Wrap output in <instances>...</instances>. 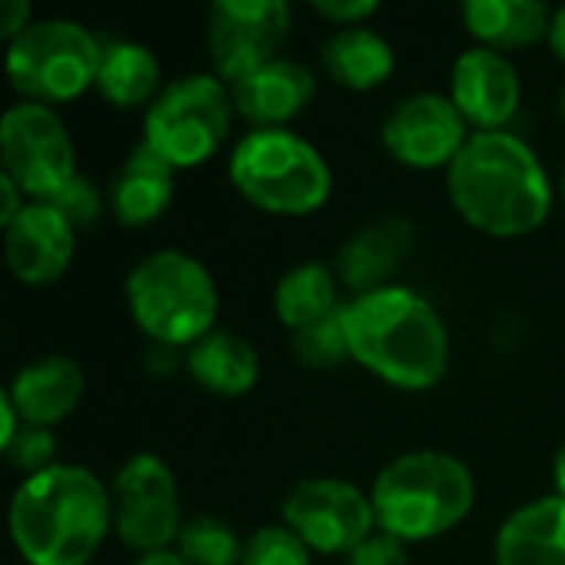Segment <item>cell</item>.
Here are the masks:
<instances>
[{
	"instance_id": "cell-24",
	"label": "cell",
	"mask_w": 565,
	"mask_h": 565,
	"mask_svg": "<svg viewBox=\"0 0 565 565\" xmlns=\"http://www.w3.org/2000/svg\"><path fill=\"white\" fill-rule=\"evenodd\" d=\"M185 371L209 394L242 397L258 384L262 367L255 348L245 338L232 331H212L185 351Z\"/></svg>"
},
{
	"instance_id": "cell-14",
	"label": "cell",
	"mask_w": 565,
	"mask_h": 565,
	"mask_svg": "<svg viewBox=\"0 0 565 565\" xmlns=\"http://www.w3.org/2000/svg\"><path fill=\"white\" fill-rule=\"evenodd\" d=\"M3 255L20 285H53L73 265L76 228L50 202H26V209L3 225Z\"/></svg>"
},
{
	"instance_id": "cell-1",
	"label": "cell",
	"mask_w": 565,
	"mask_h": 565,
	"mask_svg": "<svg viewBox=\"0 0 565 565\" xmlns=\"http://www.w3.org/2000/svg\"><path fill=\"white\" fill-rule=\"evenodd\" d=\"M460 218L493 238L536 232L553 212V182L536 149L516 132H473L447 169Z\"/></svg>"
},
{
	"instance_id": "cell-11",
	"label": "cell",
	"mask_w": 565,
	"mask_h": 565,
	"mask_svg": "<svg viewBox=\"0 0 565 565\" xmlns=\"http://www.w3.org/2000/svg\"><path fill=\"white\" fill-rule=\"evenodd\" d=\"M281 520L318 556H348L377 533L371 497L334 477L298 483L281 507Z\"/></svg>"
},
{
	"instance_id": "cell-29",
	"label": "cell",
	"mask_w": 565,
	"mask_h": 565,
	"mask_svg": "<svg viewBox=\"0 0 565 565\" xmlns=\"http://www.w3.org/2000/svg\"><path fill=\"white\" fill-rule=\"evenodd\" d=\"M3 457L26 477L43 473L50 467H56V437L46 427H30L23 424L20 434L3 447Z\"/></svg>"
},
{
	"instance_id": "cell-40",
	"label": "cell",
	"mask_w": 565,
	"mask_h": 565,
	"mask_svg": "<svg viewBox=\"0 0 565 565\" xmlns=\"http://www.w3.org/2000/svg\"><path fill=\"white\" fill-rule=\"evenodd\" d=\"M563 199H565V162H563Z\"/></svg>"
},
{
	"instance_id": "cell-39",
	"label": "cell",
	"mask_w": 565,
	"mask_h": 565,
	"mask_svg": "<svg viewBox=\"0 0 565 565\" xmlns=\"http://www.w3.org/2000/svg\"><path fill=\"white\" fill-rule=\"evenodd\" d=\"M559 113H563V119H565V86H563V96H559Z\"/></svg>"
},
{
	"instance_id": "cell-5",
	"label": "cell",
	"mask_w": 565,
	"mask_h": 565,
	"mask_svg": "<svg viewBox=\"0 0 565 565\" xmlns=\"http://www.w3.org/2000/svg\"><path fill=\"white\" fill-rule=\"evenodd\" d=\"M126 305L136 328L162 348H192L215 331L218 288L209 268L175 248L139 258L126 278Z\"/></svg>"
},
{
	"instance_id": "cell-30",
	"label": "cell",
	"mask_w": 565,
	"mask_h": 565,
	"mask_svg": "<svg viewBox=\"0 0 565 565\" xmlns=\"http://www.w3.org/2000/svg\"><path fill=\"white\" fill-rule=\"evenodd\" d=\"M53 209H60L66 215V222L79 232V228H89L99 212H103V195L99 189L86 179V175H76L56 199H50Z\"/></svg>"
},
{
	"instance_id": "cell-9",
	"label": "cell",
	"mask_w": 565,
	"mask_h": 565,
	"mask_svg": "<svg viewBox=\"0 0 565 565\" xmlns=\"http://www.w3.org/2000/svg\"><path fill=\"white\" fill-rule=\"evenodd\" d=\"M0 156L3 175L13 179L30 202L56 199L79 175L66 122L43 103L20 99L3 113Z\"/></svg>"
},
{
	"instance_id": "cell-32",
	"label": "cell",
	"mask_w": 565,
	"mask_h": 565,
	"mask_svg": "<svg viewBox=\"0 0 565 565\" xmlns=\"http://www.w3.org/2000/svg\"><path fill=\"white\" fill-rule=\"evenodd\" d=\"M311 10L344 30V26H364V20L377 13V0H311Z\"/></svg>"
},
{
	"instance_id": "cell-7",
	"label": "cell",
	"mask_w": 565,
	"mask_h": 565,
	"mask_svg": "<svg viewBox=\"0 0 565 565\" xmlns=\"http://www.w3.org/2000/svg\"><path fill=\"white\" fill-rule=\"evenodd\" d=\"M235 119L232 89L215 73H189L162 86L142 116V146L162 156L175 172L212 159L228 139Z\"/></svg>"
},
{
	"instance_id": "cell-27",
	"label": "cell",
	"mask_w": 565,
	"mask_h": 565,
	"mask_svg": "<svg viewBox=\"0 0 565 565\" xmlns=\"http://www.w3.org/2000/svg\"><path fill=\"white\" fill-rule=\"evenodd\" d=\"M344 305L334 315H328L318 324H311V328H305V331L295 334V358L305 367L331 371L344 358H351V341H348V324H344Z\"/></svg>"
},
{
	"instance_id": "cell-20",
	"label": "cell",
	"mask_w": 565,
	"mask_h": 565,
	"mask_svg": "<svg viewBox=\"0 0 565 565\" xmlns=\"http://www.w3.org/2000/svg\"><path fill=\"white\" fill-rule=\"evenodd\" d=\"M175 192V169L149 146H136L109 182V209L116 222L142 228L166 215Z\"/></svg>"
},
{
	"instance_id": "cell-8",
	"label": "cell",
	"mask_w": 565,
	"mask_h": 565,
	"mask_svg": "<svg viewBox=\"0 0 565 565\" xmlns=\"http://www.w3.org/2000/svg\"><path fill=\"white\" fill-rule=\"evenodd\" d=\"M99 56L103 40L89 26L46 17L7 43V76L26 103H70L96 89Z\"/></svg>"
},
{
	"instance_id": "cell-26",
	"label": "cell",
	"mask_w": 565,
	"mask_h": 565,
	"mask_svg": "<svg viewBox=\"0 0 565 565\" xmlns=\"http://www.w3.org/2000/svg\"><path fill=\"white\" fill-rule=\"evenodd\" d=\"M175 553L189 565H242L245 543L218 516H192L182 523Z\"/></svg>"
},
{
	"instance_id": "cell-38",
	"label": "cell",
	"mask_w": 565,
	"mask_h": 565,
	"mask_svg": "<svg viewBox=\"0 0 565 565\" xmlns=\"http://www.w3.org/2000/svg\"><path fill=\"white\" fill-rule=\"evenodd\" d=\"M553 487H556V497L565 500V447L556 454V460H553Z\"/></svg>"
},
{
	"instance_id": "cell-13",
	"label": "cell",
	"mask_w": 565,
	"mask_h": 565,
	"mask_svg": "<svg viewBox=\"0 0 565 565\" xmlns=\"http://www.w3.org/2000/svg\"><path fill=\"white\" fill-rule=\"evenodd\" d=\"M470 136V122L444 93H414L401 99L381 129L384 149L407 169H450Z\"/></svg>"
},
{
	"instance_id": "cell-21",
	"label": "cell",
	"mask_w": 565,
	"mask_h": 565,
	"mask_svg": "<svg viewBox=\"0 0 565 565\" xmlns=\"http://www.w3.org/2000/svg\"><path fill=\"white\" fill-rule=\"evenodd\" d=\"M463 26L477 46L507 53L550 40L553 10L543 0H467Z\"/></svg>"
},
{
	"instance_id": "cell-25",
	"label": "cell",
	"mask_w": 565,
	"mask_h": 565,
	"mask_svg": "<svg viewBox=\"0 0 565 565\" xmlns=\"http://www.w3.org/2000/svg\"><path fill=\"white\" fill-rule=\"evenodd\" d=\"M338 275L321 265V262H305L291 271L281 275L275 288V315L288 331H305L318 324L321 318L334 315L344 301L338 298L341 291Z\"/></svg>"
},
{
	"instance_id": "cell-12",
	"label": "cell",
	"mask_w": 565,
	"mask_h": 565,
	"mask_svg": "<svg viewBox=\"0 0 565 565\" xmlns=\"http://www.w3.org/2000/svg\"><path fill=\"white\" fill-rule=\"evenodd\" d=\"M291 33L285 0H218L205 17V50L212 73L228 86L278 56Z\"/></svg>"
},
{
	"instance_id": "cell-17",
	"label": "cell",
	"mask_w": 565,
	"mask_h": 565,
	"mask_svg": "<svg viewBox=\"0 0 565 565\" xmlns=\"http://www.w3.org/2000/svg\"><path fill=\"white\" fill-rule=\"evenodd\" d=\"M414 248V222L404 215H384L361 225L338 252L334 275L338 281L358 295L381 291L394 285V275L407 262Z\"/></svg>"
},
{
	"instance_id": "cell-36",
	"label": "cell",
	"mask_w": 565,
	"mask_h": 565,
	"mask_svg": "<svg viewBox=\"0 0 565 565\" xmlns=\"http://www.w3.org/2000/svg\"><path fill=\"white\" fill-rule=\"evenodd\" d=\"M550 46L553 53L565 63V3L559 10H553V26H550Z\"/></svg>"
},
{
	"instance_id": "cell-33",
	"label": "cell",
	"mask_w": 565,
	"mask_h": 565,
	"mask_svg": "<svg viewBox=\"0 0 565 565\" xmlns=\"http://www.w3.org/2000/svg\"><path fill=\"white\" fill-rule=\"evenodd\" d=\"M30 23L33 20H30V3L26 0H3V20H0V26H3V40L7 43L17 40Z\"/></svg>"
},
{
	"instance_id": "cell-22",
	"label": "cell",
	"mask_w": 565,
	"mask_h": 565,
	"mask_svg": "<svg viewBox=\"0 0 565 565\" xmlns=\"http://www.w3.org/2000/svg\"><path fill=\"white\" fill-rule=\"evenodd\" d=\"M321 66L324 73L354 93L377 89L391 79L397 56L394 46L371 26H344L334 30L321 46Z\"/></svg>"
},
{
	"instance_id": "cell-2",
	"label": "cell",
	"mask_w": 565,
	"mask_h": 565,
	"mask_svg": "<svg viewBox=\"0 0 565 565\" xmlns=\"http://www.w3.org/2000/svg\"><path fill=\"white\" fill-rule=\"evenodd\" d=\"M7 526L26 565H93L113 530V497L93 470L56 463L13 490Z\"/></svg>"
},
{
	"instance_id": "cell-35",
	"label": "cell",
	"mask_w": 565,
	"mask_h": 565,
	"mask_svg": "<svg viewBox=\"0 0 565 565\" xmlns=\"http://www.w3.org/2000/svg\"><path fill=\"white\" fill-rule=\"evenodd\" d=\"M20 427H23V420H20V414H17V407H13V401L7 397V391L0 394V450L20 434Z\"/></svg>"
},
{
	"instance_id": "cell-6",
	"label": "cell",
	"mask_w": 565,
	"mask_h": 565,
	"mask_svg": "<svg viewBox=\"0 0 565 565\" xmlns=\"http://www.w3.org/2000/svg\"><path fill=\"white\" fill-rule=\"evenodd\" d=\"M228 179L268 215H311L334 185L324 152L291 129H248L228 156Z\"/></svg>"
},
{
	"instance_id": "cell-15",
	"label": "cell",
	"mask_w": 565,
	"mask_h": 565,
	"mask_svg": "<svg viewBox=\"0 0 565 565\" xmlns=\"http://www.w3.org/2000/svg\"><path fill=\"white\" fill-rule=\"evenodd\" d=\"M450 99L477 132H497L507 129V122L516 116L523 86L520 73L510 63L507 53L473 46L463 50L450 70Z\"/></svg>"
},
{
	"instance_id": "cell-23",
	"label": "cell",
	"mask_w": 565,
	"mask_h": 565,
	"mask_svg": "<svg viewBox=\"0 0 565 565\" xmlns=\"http://www.w3.org/2000/svg\"><path fill=\"white\" fill-rule=\"evenodd\" d=\"M162 66L159 56L136 40H103L99 73H96V93L113 103L116 109H136L152 106L162 93Z\"/></svg>"
},
{
	"instance_id": "cell-37",
	"label": "cell",
	"mask_w": 565,
	"mask_h": 565,
	"mask_svg": "<svg viewBox=\"0 0 565 565\" xmlns=\"http://www.w3.org/2000/svg\"><path fill=\"white\" fill-rule=\"evenodd\" d=\"M132 565H189L175 550H159V553H146Z\"/></svg>"
},
{
	"instance_id": "cell-16",
	"label": "cell",
	"mask_w": 565,
	"mask_h": 565,
	"mask_svg": "<svg viewBox=\"0 0 565 565\" xmlns=\"http://www.w3.org/2000/svg\"><path fill=\"white\" fill-rule=\"evenodd\" d=\"M228 89L235 116H242L252 129H288V122L311 106L318 79L311 66L291 56H275L235 79Z\"/></svg>"
},
{
	"instance_id": "cell-10",
	"label": "cell",
	"mask_w": 565,
	"mask_h": 565,
	"mask_svg": "<svg viewBox=\"0 0 565 565\" xmlns=\"http://www.w3.org/2000/svg\"><path fill=\"white\" fill-rule=\"evenodd\" d=\"M113 530L122 546L139 556L175 550L182 533V503L179 483L166 460L156 454L129 457L113 480Z\"/></svg>"
},
{
	"instance_id": "cell-31",
	"label": "cell",
	"mask_w": 565,
	"mask_h": 565,
	"mask_svg": "<svg viewBox=\"0 0 565 565\" xmlns=\"http://www.w3.org/2000/svg\"><path fill=\"white\" fill-rule=\"evenodd\" d=\"M344 565H411L407 559V543L394 540L391 533H371L354 553H348Z\"/></svg>"
},
{
	"instance_id": "cell-18",
	"label": "cell",
	"mask_w": 565,
	"mask_h": 565,
	"mask_svg": "<svg viewBox=\"0 0 565 565\" xmlns=\"http://www.w3.org/2000/svg\"><path fill=\"white\" fill-rule=\"evenodd\" d=\"M83 387H86L83 367L73 358L53 354L20 367L3 391L13 401L23 424L53 430L79 407Z\"/></svg>"
},
{
	"instance_id": "cell-28",
	"label": "cell",
	"mask_w": 565,
	"mask_h": 565,
	"mask_svg": "<svg viewBox=\"0 0 565 565\" xmlns=\"http://www.w3.org/2000/svg\"><path fill=\"white\" fill-rule=\"evenodd\" d=\"M311 550L281 523L262 526L245 540L242 565H311Z\"/></svg>"
},
{
	"instance_id": "cell-19",
	"label": "cell",
	"mask_w": 565,
	"mask_h": 565,
	"mask_svg": "<svg viewBox=\"0 0 565 565\" xmlns=\"http://www.w3.org/2000/svg\"><path fill=\"white\" fill-rule=\"evenodd\" d=\"M497 565H565V500L543 497L516 513L497 533Z\"/></svg>"
},
{
	"instance_id": "cell-3",
	"label": "cell",
	"mask_w": 565,
	"mask_h": 565,
	"mask_svg": "<svg viewBox=\"0 0 565 565\" xmlns=\"http://www.w3.org/2000/svg\"><path fill=\"white\" fill-rule=\"evenodd\" d=\"M351 358L401 391H430L450 371V331L440 311L404 285L344 305Z\"/></svg>"
},
{
	"instance_id": "cell-4",
	"label": "cell",
	"mask_w": 565,
	"mask_h": 565,
	"mask_svg": "<svg viewBox=\"0 0 565 565\" xmlns=\"http://www.w3.org/2000/svg\"><path fill=\"white\" fill-rule=\"evenodd\" d=\"M377 530L401 543H427L457 530L477 507L470 467L444 450H414L391 460L371 490Z\"/></svg>"
},
{
	"instance_id": "cell-34",
	"label": "cell",
	"mask_w": 565,
	"mask_h": 565,
	"mask_svg": "<svg viewBox=\"0 0 565 565\" xmlns=\"http://www.w3.org/2000/svg\"><path fill=\"white\" fill-rule=\"evenodd\" d=\"M0 192H3V205H0V228L3 225H10L23 209H26V195L20 192V185L13 182V179H7L3 172H0Z\"/></svg>"
},
{
	"instance_id": "cell-41",
	"label": "cell",
	"mask_w": 565,
	"mask_h": 565,
	"mask_svg": "<svg viewBox=\"0 0 565 565\" xmlns=\"http://www.w3.org/2000/svg\"><path fill=\"white\" fill-rule=\"evenodd\" d=\"M23 565H26V563H23Z\"/></svg>"
}]
</instances>
